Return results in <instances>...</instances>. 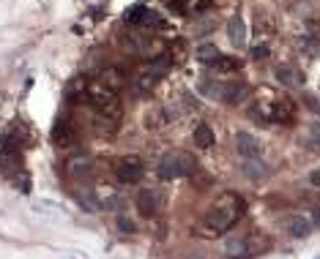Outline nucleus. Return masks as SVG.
I'll list each match as a JSON object with an SVG mask.
<instances>
[{
	"label": "nucleus",
	"instance_id": "f03ea898",
	"mask_svg": "<svg viewBox=\"0 0 320 259\" xmlns=\"http://www.w3.org/2000/svg\"><path fill=\"white\" fill-rule=\"evenodd\" d=\"M195 172V161L183 153H170L159 161V177L161 180H173V177H183Z\"/></svg>",
	"mask_w": 320,
	"mask_h": 259
},
{
	"label": "nucleus",
	"instance_id": "ddd939ff",
	"mask_svg": "<svg viewBox=\"0 0 320 259\" xmlns=\"http://www.w3.org/2000/svg\"><path fill=\"white\" fill-rule=\"evenodd\" d=\"M287 229H290L293 238H306V235H309V229H312V224H309L304 216H296V218H290Z\"/></svg>",
	"mask_w": 320,
	"mask_h": 259
},
{
	"label": "nucleus",
	"instance_id": "7ed1b4c3",
	"mask_svg": "<svg viewBox=\"0 0 320 259\" xmlns=\"http://www.w3.org/2000/svg\"><path fill=\"white\" fill-rule=\"evenodd\" d=\"M115 175H118L120 183H137L140 177H142V161L137 156L120 158L118 166H115Z\"/></svg>",
	"mask_w": 320,
	"mask_h": 259
},
{
	"label": "nucleus",
	"instance_id": "a211bd4d",
	"mask_svg": "<svg viewBox=\"0 0 320 259\" xmlns=\"http://www.w3.org/2000/svg\"><path fill=\"white\" fill-rule=\"evenodd\" d=\"M214 66L219 68V71H236V68H238V60H236V57H224V55H222V57L214 63Z\"/></svg>",
	"mask_w": 320,
	"mask_h": 259
},
{
	"label": "nucleus",
	"instance_id": "f257e3e1",
	"mask_svg": "<svg viewBox=\"0 0 320 259\" xmlns=\"http://www.w3.org/2000/svg\"><path fill=\"white\" fill-rule=\"evenodd\" d=\"M85 101H88L99 112V115H101V120H104V123H110V126L118 123V117H120L118 90L107 88L104 82H91L88 90H85Z\"/></svg>",
	"mask_w": 320,
	"mask_h": 259
},
{
	"label": "nucleus",
	"instance_id": "0eeeda50",
	"mask_svg": "<svg viewBox=\"0 0 320 259\" xmlns=\"http://www.w3.org/2000/svg\"><path fill=\"white\" fill-rule=\"evenodd\" d=\"M246 240L244 238H230L227 243H224V254H227L230 259H241V257H246Z\"/></svg>",
	"mask_w": 320,
	"mask_h": 259
},
{
	"label": "nucleus",
	"instance_id": "39448f33",
	"mask_svg": "<svg viewBox=\"0 0 320 259\" xmlns=\"http://www.w3.org/2000/svg\"><path fill=\"white\" fill-rule=\"evenodd\" d=\"M233 221H236V210H227V207H219V210H214L208 216V226L216 232H224Z\"/></svg>",
	"mask_w": 320,
	"mask_h": 259
},
{
	"label": "nucleus",
	"instance_id": "dca6fc26",
	"mask_svg": "<svg viewBox=\"0 0 320 259\" xmlns=\"http://www.w3.org/2000/svg\"><path fill=\"white\" fill-rule=\"evenodd\" d=\"M88 169H91L88 156H71L69 158V172H71V175H85Z\"/></svg>",
	"mask_w": 320,
	"mask_h": 259
},
{
	"label": "nucleus",
	"instance_id": "6e6552de",
	"mask_svg": "<svg viewBox=\"0 0 320 259\" xmlns=\"http://www.w3.org/2000/svg\"><path fill=\"white\" fill-rule=\"evenodd\" d=\"M192 136H195V145L202 150H208L211 145H214V131H211V126H205V123H200Z\"/></svg>",
	"mask_w": 320,
	"mask_h": 259
},
{
	"label": "nucleus",
	"instance_id": "f3484780",
	"mask_svg": "<svg viewBox=\"0 0 320 259\" xmlns=\"http://www.w3.org/2000/svg\"><path fill=\"white\" fill-rule=\"evenodd\" d=\"M145 17H148V8L145 6H134V8L126 11V22H129V25H142Z\"/></svg>",
	"mask_w": 320,
	"mask_h": 259
},
{
	"label": "nucleus",
	"instance_id": "412c9836",
	"mask_svg": "<svg viewBox=\"0 0 320 259\" xmlns=\"http://www.w3.org/2000/svg\"><path fill=\"white\" fill-rule=\"evenodd\" d=\"M309 183H312V185H320V169H315L312 175H309Z\"/></svg>",
	"mask_w": 320,
	"mask_h": 259
},
{
	"label": "nucleus",
	"instance_id": "1a4fd4ad",
	"mask_svg": "<svg viewBox=\"0 0 320 259\" xmlns=\"http://www.w3.org/2000/svg\"><path fill=\"white\" fill-rule=\"evenodd\" d=\"M219 57H222V52H219L214 44H200V47H197V60L205 63V66H214Z\"/></svg>",
	"mask_w": 320,
	"mask_h": 259
},
{
	"label": "nucleus",
	"instance_id": "6ab92c4d",
	"mask_svg": "<svg viewBox=\"0 0 320 259\" xmlns=\"http://www.w3.org/2000/svg\"><path fill=\"white\" fill-rule=\"evenodd\" d=\"M309 139H312L315 145H320V123H315L312 129H309Z\"/></svg>",
	"mask_w": 320,
	"mask_h": 259
},
{
	"label": "nucleus",
	"instance_id": "f8f14e48",
	"mask_svg": "<svg viewBox=\"0 0 320 259\" xmlns=\"http://www.w3.org/2000/svg\"><path fill=\"white\" fill-rule=\"evenodd\" d=\"M244 172L246 177H252V180H260V177H268V166H265L260 158H249V161L244 164Z\"/></svg>",
	"mask_w": 320,
	"mask_h": 259
},
{
	"label": "nucleus",
	"instance_id": "5701e85b",
	"mask_svg": "<svg viewBox=\"0 0 320 259\" xmlns=\"http://www.w3.org/2000/svg\"><path fill=\"white\" fill-rule=\"evenodd\" d=\"M252 55H255V57H265V55H268V49H265V47H258Z\"/></svg>",
	"mask_w": 320,
	"mask_h": 259
},
{
	"label": "nucleus",
	"instance_id": "4be33fe9",
	"mask_svg": "<svg viewBox=\"0 0 320 259\" xmlns=\"http://www.w3.org/2000/svg\"><path fill=\"white\" fill-rule=\"evenodd\" d=\"M120 229H123V232H134V224H129L126 218H120Z\"/></svg>",
	"mask_w": 320,
	"mask_h": 259
},
{
	"label": "nucleus",
	"instance_id": "423d86ee",
	"mask_svg": "<svg viewBox=\"0 0 320 259\" xmlns=\"http://www.w3.org/2000/svg\"><path fill=\"white\" fill-rule=\"evenodd\" d=\"M227 36H230V41H233L236 47H244L246 44V25H244L241 17H233V19L227 22Z\"/></svg>",
	"mask_w": 320,
	"mask_h": 259
},
{
	"label": "nucleus",
	"instance_id": "2eb2a0df",
	"mask_svg": "<svg viewBox=\"0 0 320 259\" xmlns=\"http://www.w3.org/2000/svg\"><path fill=\"white\" fill-rule=\"evenodd\" d=\"M277 79L287 88H299L301 85V74H296L293 68H277Z\"/></svg>",
	"mask_w": 320,
	"mask_h": 259
},
{
	"label": "nucleus",
	"instance_id": "9b49d317",
	"mask_svg": "<svg viewBox=\"0 0 320 259\" xmlns=\"http://www.w3.org/2000/svg\"><path fill=\"white\" fill-rule=\"evenodd\" d=\"M137 207L145 218H151L153 210H156V194H153V191H142V194L137 197Z\"/></svg>",
	"mask_w": 320,
	"mask_h": 259
},
{
	"label": "nucleus",
	"instance_id": "aec40b11",
	"mask_svg": "<svg viewBox=\"0 0 320 259\" xmlns=\"http://www.w3.org/2000/svg\"><path fill=\"white\" fill-rule=\"evenodd\" d=\"M211 27H214V22H200V25H195V33L202 36V33H208Z\"/></svg>",
	"mask_w": 320,
	"mask_h": 259
},
{
	"label": "nucleus",
	"instance_id": "4468645a",
	"mask_svg": "<svg viewBox=\"0 0 320 259\" xmlns=\"http://www.w3.org/2000/svg\"><path fill=\"white\" fill-rule=\"evenodd\" d=\"M52 139H55L58 145H71V142H74V131H71L69 123H66V126H63V123H58L55 131H52Z\"/></svg>",
	"mask_w": 320,
	"mask_h": 259
},
{
	"label": "nucleus",
	"instance_id": "9d476101",
	"mask_svg": "<svg viewBox=\"0 0 320 259\" xmlns=\"http://www.w3.org/2000/svg\"><path fill=\"white\" fill-rule=\"evenodd\" d=\"M101 82H104L107 88H112V90H118V88H123L126 85V76L120 74L118 68H104V71H101Z\"/></svg>",
	"mask_w": 320,
	"mask_h": 259
},
{
	"label": "nucleus",
	"instance_id": "b1692460",
	"mask_svg": "<svg viewBox=\"0 0 320 259\" xmlns=\"http://www.w3.org/2000/svg\"><path fill=\"white\" fill-rule=\"evenodd\" d=\"M312 218H315V224H318V226H320V207H318V210H315V213H312Z\"/></svg>",
	"mask_w": 320,
	"mask_h": 259
},
{
	"label": "nucleus",
	"instance_id": "20e7f679",
	"mask_svg": "<svg viewBox=\"0 0 320 259\" xmlns=\"http://www.w3.org/2000/svg\"><path fill=\"white\" fill-rule=\"evenodd\" d=\"M236 145H238V153L249 161V158H260V145L258 139L252 134H246V131H241V134L236 136Z\"/></svg>",
	"mask_w": 320,
	"mask_h": 259
}]
</instances>
